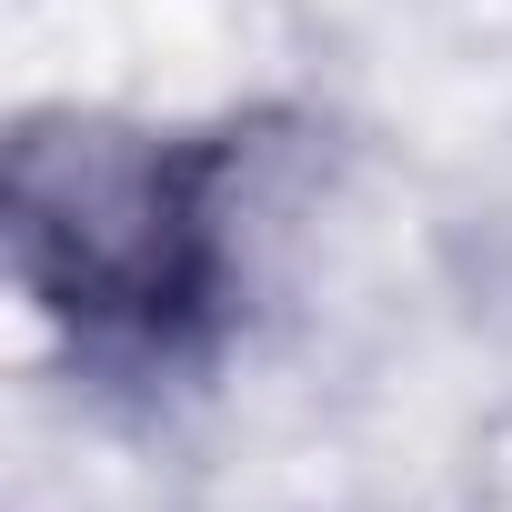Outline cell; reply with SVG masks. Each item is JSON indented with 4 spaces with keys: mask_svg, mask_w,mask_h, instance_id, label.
Returning <instances> with one entry per match:
<instances>
[{
    "mask_svg": "<svg viewBox=\"0 0 512 512\" xmlns=\"http://www.w3.org/2000/svg\"><path fill=\"white\" fill-rule=\"evenodd\" d=\"M241 131L31 121L11 141V272L111 392L201 382L241 322Z\"/></svg>",
    "mask_w": 512,
    "mask_h": 512,
    "instance_id": "6da1fadb",
    "label": "cell"
}]
</instances>
